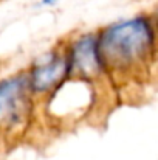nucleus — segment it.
<instances>
[{"label": "nucleus", "instance_id": "f257e3e1", "mask_svg": "<svg viewBox=\"0 0 158 160\" xmlns=\"http://www.w3.org/2000/svg\"><path fill=\"white\" fill-rule=\"evenodd\" d=\"M154 30L146 17L115 23L98 36V52L104 68L122 70L147 58L154 47Z\"/></svg>", "mask_w": 158, "mask_h": 160}, {"label": "nucleus", "instance_id": "f03ea898", "mask_svg": "<svg viewBox=\"0 0 158 160\" xmlns=\"http://www.w3.org/2000/svg\"><path fill=\"white\" fill-rule=\"evenodd\" d=\"M31 93L28 75H14L0 81V132L23 123L30 113Z\"/></svg>", "mask_w": 158, "mask_h": 160}, {"label": "nucleus", "instance_id": "7ed1b4c3", "mask_svg": "<svg viewBox=\"0 0 158 160\" xmlns=\"http://www.w3.org/2000/svg\"><path fill=\"white\" fill-rule=\"evenodd\" d=\"M68 78V58L67 54L51 52L39 58L30 73V89L33 93H47L57 89Z\"/></svg>", "mask_w": 158, "mask_h": 160}, {"label": "nucleus", "instance_id": "20e7f679", "mask_svg": "<svg viewBox=\"0 0 158 160\" xmlns=\"http://www.w3.org/2000/svg\"><path fill=\"white\" fill-rule=\"evenodd\" d=\"M68 58V78L74 79H90L98 76L104 65L98 52V38L93 34H85L71 44Z\"/></svg>", "mask_w": 158, "mask_h": 160}, {"label": "nucleus", "instance_id": "39448f33", "mask_svg": "<svg viewBox=\"0 0 158 160\" xmlns=\"http://www.w3.org/2000/svg\"><path fill=\"white\" fill-rule=\"evenodd\" d=\"M57 0H42V3L44 5H53V3H56Z\"/></svg>", "mask_w": 158, "mask_h": 160}, {"label": "nucleus", "instance_id": "423d86ee", "mask_svg": "<svg viewBox=\"0 0 158 160\" xmlns=\"http://www.w3.org/2000/svg\"><path fill=\"white\" fill-rule=\"evenodd\" d=\"M157 19H158V16H157Z\"/></svg>", "mask_w": 158, "mask_h": 160}]
</instances>
